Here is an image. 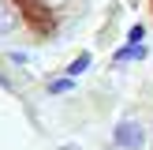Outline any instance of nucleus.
Returning a JSON list of instances; mask_svg holds the SVG:
<instances>
[{
	"label": "nucleus",
	"instance_id": "nucleus-1",
	"mask_svg": "<svg viewBox=\"0 0 153 150\" xmlns=\"http://www.w3.org/2000/svg\"><path fill=\"white\" fill-rule=\"evenodd\" d=\"M116 142L123 150H142L146 146V128H142L138 120H123V124L116 128Z\"/></svg>",
	"mask_w": 153,
	"mask_h": 150
},
{
	"label": "nucleus",
	"instance_id": "nucleus-2",
	"mask_svg": "<svg viewBox=\"0 0 153 150\" xmlns=\"http://www.w3.org/2000/svg\"><path fill=\"white\" fill-rule=\"evenodd\" d=\"M86 68H90V52H82V56L75 60V64L67 68V71H71V75H79V71H86Z\"/></svg>",
	"mask_w": 153,
	"mask_h": 150
}]
</instances>
